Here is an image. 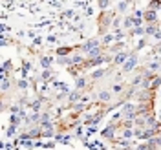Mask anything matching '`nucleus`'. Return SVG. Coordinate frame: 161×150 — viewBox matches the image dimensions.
<instances>
[{"mask_svg": "<svg viewBox=\"0 0 161 150\" xmlns=\"http://www.w3.org/2000/svg\"><path fill=\"white\" fill-rule=\"evenodd\" d=\"M103 75H104V71H103V70H99V71L93 73V77H103Z\"/></svg>", "mask_w": 161, "mask_h": 150, "instance_id": "obj_9", "label": "nucleus"}, {"mask_svg": "<svg viewBox=\"0 0 161 150\" xmlns=\"http://www.w3.org/2000/svg\"><path fill=\"white\" fill-rule=\"evenodd\" d=\"M156 39H161V31H156Z\"/></svg>", "mask_w": 161, "mask_h": 150, "instance_id": "obj_11", "label": "nucleus"}, {"mask_svg": "<svg viewBox=\"0 0 161 150\" xmlns=\"http://www.w3.org/2000/svg\"><path fill=\"white\" fill-rule=\"evenodd\" d=\"M147 18H148V20H154V18H156L154 11H150V13H147Z\"/></svg>", "mask_w": 161, "mask_h": 150, "instance_id": "obj_7", "label": "nucleus"}, {"mask_svg": "<svg viewBox=\"0 0 161 150\" xmlns=\"http://www.w3.org/2000/svg\"><path fill=\"white\" fill-rule=\"evenodd\" d=\"M125 7H126V2H121V4H119V9H121V11H123Z\"/></svg>", "mask_w": 161, "mask_h": 150, "instance_id": "obj_10", "label": "nucleus"}, {"mask_svg": "<svg viewBox=\"0 0 161 150\" xmlns=\"http://www.w3.org/2000/svg\"><path fill=\"white\" fill-rule=\"evenodd\" d=\"M84 48H86V51H90V48H91V49L97 48V42H95V40H90L88 44H86V46H84Z\"/></svg>", "mask_w": 161, "mask_h": 150, "instance_id": "obj_2", "label": "nucleus"}, {"mask_svg": "<svg viewBox=\"0 0 161 150\" xmlns=\"http://www.w3.org/2000/svg\"><path fill=\"white\" fill-rule=\"evenodd\" d=\"M42 66H44V68L49 66V59H48V57H44V59H42Z\"/></svg>", "mask_w": 161, "mask_h": 150, "instance_id": "obj_5", "label": "nucleus"}, {"mask_svg": "<svg viewBox=\"0 0 161 150\" xmlns=\"http://www.w3.org/2000/svg\"><path fill=\"white\" fill-rule=\"evenodd\" d=\"M135 62H137V61H135V57H130V59L126 61V64H125V70H126V71H128V70H132L134 66H135Z\"/></svg>", "mask_w": 161, "mask_h": 150, "instance_id": "obj_1", "label": "nucleus"}, {"mask_svg": "<svg viewBox=\"0 0 161 150\" xmlns=\"http://www.w3.org/2000/svg\"><path fill=\"white\" fill-rule=\"evenodd\" d=\"M88 53H90L91 57H93V55H99V53H101V49H99V48H93V49H90Z\"/></svg>", "mask_w": 161, "mask_h": 150, "instance_id": "obj_4", "label": "nucleus"}, {"mask_svg": "<svg viewBox=\"0 0 161 150\" xmlns=\"http://www.w3.org/2000/svg\"><path fill=\"white\" fill-rule=\"evenodd\" d=\"M125 59H126V55H117V57H115V62L121 64V62H125Z\"/></svg>", "mask_w": 161, "mask_h": 150, "instance_id": "obj_3", "label": "nucleus"}, {"mask_svg": "<svg viewBox=\"0 0 161 150\" xmlns=\"http://www.w3.org/2000/svg\"><path fill=\"white\" fill-rule=\"evenodd\" d=\"M101 99H103V101H108V99H110V95H108L106 92H103V93H101Z\"/></svg>", "mask_w": 161, "mask_h": 150, "instance_id": "obj_8", "label": "nucleus"}, {"mask_svg": "<svg viewBox=\"0 0 161 150\" xmlns=\"http://www.w3.org/2000/svg\"><path fill=\"white\" fill-rule=\"evenodd\" d=\"M103 136H106V137H110V136H112V128H106L104 132H103Z\"/></svg>", "mask_w": 161, "mask_h": 150, "instance_id": "obj_6", "label": "nucleus"}]
</instances>
